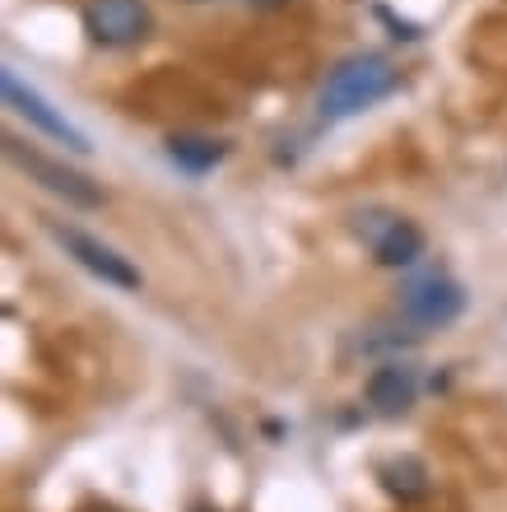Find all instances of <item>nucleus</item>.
<instances>
[{"label": "nucleus", "mask_w": 507, "mask_h": 512, "mask_svg": "<svg viewBox=\"0 0 507 512\" xmlns=\"http://www.w3.org/2000/svg\"><path fill=\"white\" fill-rule=\"evenodd\" d=\"M168 159L177 168H187V173H210L214 163L224 159V145L210 140V135H173L168 140Z\"/></svg>", "instance_id": "1a4fd4ad"}, {"label": "nucleus", "mask_w": 507, "mask_h": 512, "mask_svg": "<svg viewBox=\"0 0 507 512\" xmlns=\"http://www.w3.org/2000/svg\"><path fill=\"white\" fill-rule=\"evenodd\" d=\"M0 89H5V103H10V112H19L24 122H33L42 135H52L56 145L75 149V154H89V149H94V145H89V135L70 122L66 112H56L52 103L38 94V89H28V84L19 80L14 70H5V75H0Z\"/></svg>", "instance_id": "423d86ee"}, {"label": "nucleus", "mask_w": 507, "mask_h": 512, "mask_svg": "<svg viewBox=\"0 0 507 512\" xmlns=\"http://www.w3.org/2000/svg\"><path fill=\"white\" fill-rule=\"evenodd\" d=\"M354 233L382 270H405L424 256V229L414 219L396 215V210H359Z\"/></svg>", "instance_id": "f03ea898"}, {"label": "nucleus", "mask_w": 507, "mask_h": 512, "mask_svg": "<svg viewBox=\"0 0 507 512\" xmlns=\"http://www.w3.org/2000/svg\"><path fill=\"white\" fill-rule=\"evenodd\" d=\"M84 512H117V508H84Z\"/></svg>", "instance_id": "f8f14e48"}, {"label": "nucleus", "mask_w": 507, "mask_h": 512, "mask_svg": "<svg viewBox=\"0 0 507 512\" xmlns=\"http://www.w3.org/2000/svg\"><path fill=\"white\" fill-rule=\"evenodd\" d=\"M52 238L61 247H66V256H75L89 275H98L103 284H117V289H140V270L126 261L121 252H112L107 243H98V238H89V233L80 229H66V224H52Z\"/></svg>", "instance_id": "0eeeda50"}, {"label": "nucleus", "mask_w": 507, "mask_h": 512, "mask_svg": "<svg viewBox=\"0 0 507 512\" xmlns=\"http://www.w3.org/2000/svg\"><path fill=\"white\" fill-rule=\"evenodd\" d=\"M396 89H401V70L391 66L387 56L354 52L331 66V75H326V84L317 94V112L326 122H345V117H359V112L377 108Z\"/></svg>", "instance_id": "f257e3e1"}, {"label": "nucleus", "mask_w": 507, "mask_h": 512, "mask_svg": "<svg viewBox=\"0 0 507 512\" xmlns=\"http://www.w3.org/2000/svg\"><path fill=\"white\" fill-rule=\"evenodd\" d=\"M242 5H252V10H284V5H294V0H242Z\"/></svg>", "instance_id": "9b49d317"}, {"label": "nucleus", "mask_w": 507, "mask_h": 512, "mask_svg": "<svg viewBox=\"0 0 507 512\" xmlns=\"http://www.w3.org/2000/svg\"><path fill=\"white\" fill-rule=\"evenodd\" d=\"M187 5H210V0H187Z\"/></svg>", "instance_id": "ddd939ff"}, {"label": "nucleus", "mask_w": 507, "mask_h": 512, "mask_svg": "<svg viewBox=\"0 0 507 512\" xmlns=\"http://www.w3.org/2000/svg\"><path fill=\"white\" fill-rule=\"evenodd\" d=\"M191 512H214V508H191Z\"/></svg>", "instance_id": "4468645a"}, {"label": "nucleus", "mask_w": 507, "mask_h": 512, "mask_svg": "<svg viewBox=\"0 0 507 512\" xmlns=\"http://www.w3.org/2000/svg\"><path fill=\"white\" fill-rule=\"evenodd\" d=\"M377 475H382V489H387V494H396L401 503L424 499V494H428V471H424V466H419L414 457L387 461V466H382Z\"/></svg>", "instance_id": "9d476101"}, {"label": "nucleus", "mask_w": 507, "mask_h": 512, "mask_svg": "<svg viewBox=\"0 0 507 512\" xmlns=\"http://www.w3.org/2000/svg\"><path fill=\"white\" fill-rule=\"evenodd\" d=\"M414 396H419V378H414V368L405 364H382L373 368V378H368V405H373L377 415H405L414 405Z\"/></svg>", "instance_id": "6e6552de"}, {"label": "nucleus", "mask_w": 507, "mask_h": 512, "mask_svg": "<svg viewBox=\"0 0 507 512\" xmlns=\"http://www.w3.org/2000/svg\"><path fill=\"white\" fill-rule=\"evenodd\" d=\"M5 159H10L19 173L33 177L38 187L61 196L66 205H80V210H98V205H103V187H98L94 177H84V173H75V168H66V163L47 159V154H38L33 145L14 140V135H5Z\"/></svg>", "instance_id": "7ed1b4c3"}, {"label": "nucleus", "mask_w": 507, "mask_h": 512, "mask_svg": "<svg viewBox=\"0 0 507 512\" xmlns=\"http://www.w3.org/2000/svg\"><path fill=\"white\" fill-rule=\"evenodd\" d=\"M466 312V289L452 280V275H419L401 289V317L419 331H442L452 326L456 317Z\"/></svg>", "instance_id": "20e7f679"}, {"label": "nucleus", "mask_w": 507, "mask_h": 512, "mask_svg": "<svg viewBox=\"0 0 507 512\" xmlns=\"http://www.w3.org/2000/svg\"><path fill=\"white\" fill-rule=\"evenodd\" d=\"M154 14L145 0H89L84 5V33L98 47H135L149 38Z\"/></svg>", "instance_id": "39448f33"}]
</instances>
